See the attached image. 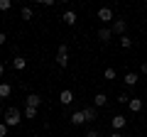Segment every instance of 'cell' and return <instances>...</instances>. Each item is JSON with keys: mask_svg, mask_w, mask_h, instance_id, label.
<instances>
[{"mask_svg": "<svg viewBox=\"0 0 147 137\" xmlns=\"http://www.w3.org/2000/svg\"><path fill=\"white\" fill-rule=\"evenodd\" d=\"M61 22H64V25H69V27L76 25V12H74V10H66V12L61 15Z\"/></svg>", "mask_w": 147, "mask_h": 137, "instance_id": "cell-9", "label": "cell"}, {"mask_svg": "<svg viewBox=\"0 0 147 137\" xmlns=\"http://www.w3.org/2000/svg\"><path fill=\"white\" fill-rule=\"evenodd\" d=\"M25 105H27V108H39V105H42V98H39L37 93H30V95L25 98Z\"/></svg>", "mask_w": 147, "mask_h": 137, "instance_id": "cell-7", "label": "cell"}, {"mask_svg": "<svg viewBox=\"0 0 147 137\" xmlns=\"http://www.w3.org/2000/svg\"><path fill=\"white\" fill-rule=\"evenodd\" d=\"M20 120H22V113L17 110V108H7V110H5V120H3V122H5L7 127L20 125Z\"/></svg>", "mask_w": 147, "mask_h": 137, "instance_id": "cell-1", "label": "cell"}, {"mask_svg": "<svg viewBox=\"0 0 147 137\" xmlns=\"http://www.w3.org/2000/svg\"><path fill=\"white\" fill-rule=\"evenodd\" d=\"M7 130H10V127H7L5 122H0V137H7Z\"/></svg>", "mask_w": 147, "mask_h": 137, "instance_id": "cell-22", "label": "cell"}, {"mask_svg": "<svg viewBox=\"0 0 147 137\" xmlns=\"http://www.w3.org/2000/svg\"><path fill=\"white\" fill-rule=\"evenodd\" d=\"M127 108H130L132 113H140V110H142V98H130V103H127Z\"/></svg>", "mask_w": 147, "mask_h": 137, "instance_id": "cell-13", "label": "cell"}, {"mask_svg": "<svg viewBox=\"0 0 147 137\" xmlns=\"http://www.w3.org/2000/svg\"><path fill=\"white\" fill-rule=\"evenodd\" d=\"M12 66H15L17 71H25V66H27V59L17 54V56H12Z\"/></svg>", "mask_w": 147, "mask_h": 137, "instance_id": "cell-12", "label": "cell"}, {"mask_svg": "<svg viewBox=\"0 0 147 137\" xmlns=\"http://www.w3.org/2000/svg\"><path fill=\"white\" fill-rule=\"evenodd\" d=\"M110 125H113V130H115V132H120L123 127L127 125V118H125V115H113V120H110Z\"/></svg>", "mask_w": 147, "mask_h": 137, "instance_id": "cell-4", "label": "cell"}, {"mask_svg": "<svg viewBox=\"0 0 147 137\" xmlns=\"http://www.w3.org/2000/svg\"><path fill=\"white\" fill-rule=\"evenodd\" d=\"M118 103H130V95H127V93H120V95H118Z\"/></svg>", "mask_w": 147, "mask_h": 137, "instance_id": "cell-23", "label": "cell"}, {"mask_svg": "<svg viewBox=\"0 0 147 137\" xmlns=\"http://www.w3.org/2000/svg\"><path fill=\"white\" fill-rule=\"evenodd\" d=\"M98 20L103 22V25L113 22V10H110V7H100V10H98Z\"/></svg>", "mask_w": 147, "mask_h": 137, "instance_id": "cell-6", "label": "cell"}, {"mask_svg": "<svg viewBox=\"0 0 147 137\" xmlns=\"http://www.w3.org/2000/svg\"><path fill=\"white\" fill-rule=\"evenodd\" d=\"M110 30H113V34H125V30H127V22L125 20H113V25H110Z\"/></svg>", "mask_w": 147, "mask_h": 137, "instance_id": "cell-3", "label": "cell"}, {"mask_svg": "<svg viewBox=\"0 0 147 137\" xmlns=\"http://www.w3.org/2000/svg\"><path fill=\"white\" fill-rule=\"evenodd\" d=\"M84 118H86V122H93L96 120V108H84Z\"/></svg>", "mask_w": 147, "mask_h": 137, "instance_id": "cell-16", "label": "cell"}, {"mask_svg": "<svg viewBox=\"0 0 147 137\" xmlns=\"http://www.w3.org/2000/svg\"><path fill=\"white\" fill-rule=\"evenodd\" d=\"M115 76H118V74H115V68H110V66H108V68L103 71V79H105V81H113Z\"/></svg>", "mask_w": 147, "mask_h": 137, "instance_id": "cell-18", "label": "cell"}, {"mask_svg": "<svg viewBox=\"0 0 147 137\" xmlns=\"http://www.w3.org/2000/svg\"><path fill=\"white\" fill-rule=\"evenodd\" d=\"M86 137H100V135H98V130H88V132H86Z\"/></svg>", "mask_w": 147, "mask_h": 137, "instance_id": "cell-25", "label": "cell"}, {"mask_svg": "<svg viewBox=\"0 0 147 137\" xmlns=\"http://www.w3.org/2000/svg\"><path fill=\"white\" fill-rule=\"evenodd\" d=\"M142 74H147V61H145V64H142Z\"/></svg>", "mask_w": 147, "mask_h": 137, "instance_id": "cell-28", "label": "cell"}, {"mask_svg": "<svg viewBox=\"0 0 147 137\" xmlns=\"http://www.w3.org/2000/svg\"><path fill=\"white\" fill-rule=\"evenodd\" d=\"M108 137H123V135H120V132H113V135H108Z\"/></svg>", "mask_w": 147, "mask_h": 137, "instance_id": "cell-29", "label": "cell"}, {"mask_svg": "<svg viewBox=\"0 0 147 137\" xmlns=\"http://www.w3.org/2000/svg\"><path fill=\"white\" fill-rule=\"evenodd\" d=\"M39 5H44V7H52V5H54V0H39Z\"/></svg>", "mask_w": 147, "mask_h": 137, "instance_id": "cell-24", "label": "cell"}, {"mask_svg": "<svg viewBox=\"0 0 147 137\" xmlns=\"http://www.w3.org/2000/svg\"><path fill=\"white\" fill-rule=\"evenodd\" d=\"M120 44H123V49H130V47H132V39L127 37V34H123V37H120Z\"/></svg>", "mask_w": 147, "mask_h": 137, "instance_id": "cell-20", "label": "cell"}, {"mask_svg": "<svg viewBox=\"0 0 147 137\" xmlns=\"http://www.w3.org/2000/svg\"><path fill=\"white\" fill-rule=\"evenodd\" d=\"M105 103H108V95L105 93H96L93 95V108H105Z\"/></svg>", "mask_w": 147, "mask_h": 137, "instance_id": "cell-10", "label": "cell"}, {"mask_svg": "<svg viewBox=\"0 0 147 137\" xmlns=\"http://www.w3.org/2000/svg\"><path fill=\"white\" fill-rule=\"evenodd\" d=\"M86 122V118H84V110H76L71 115V125H84Z\"/></svg>", "mask_w": 147, "mask_h": 137, "instance_id": "cell-14", "label": "cell"}, {"mask_svg": "<svg viewBox=\"0 0 147 137\" xmlns=\"http://www.w3.org/2000/svg\"><path fill=\"white\" fill-rule=\"evenodd\" d=\"M20 15H22V20H32V15H34V12H32L30 5H25V7L20 10Z\"/></svg>", "mask_w": 147, "mask_h": 137, "instance_id": "cell-17", "label": "cell"}, {"mask_svg": "<svg viewBox=\"0 0 147 137\" xmlns=\"http://www.w3.org/2000/svg\"><path fill=\"white\" fill-rule=\"evenodd\" d=\"M66 64H69V47L66 44H59V49H57V66L66 68Z\"/></svg>", "mask_w": 147, "mask_h": 137, "instance_id": "cell-2", "label": "cell"}, {"mask_svg": "<svg viewBox=\"0 0 147 137\" xmlns=\"http://www.w3.org/2000/svg\"><path fill=\"white\" fill-rule=\"evenodd\" d=\"M3 76H5V66H3V64H0V79H3Z\"/></svg>", "mask_w": 147, "mask_h": 137, "instance_id": "cell-27", "label": "cell"}, {"mask_svg": "<svg viewBox=\"0 0 147 137\" xmlns=\"http://www.w3.org/2000/svg\"><path fill=\"white\" fill-rule=\"evenodd\" d=\"M10 93H12L10 83H0V98H10Z\"/></svg>", "mask_w": 147, "mask_h": 137, "instance_id": "cell-15", "label": "cell"}, {"mask_svg": "<svg viewBox=\"0 0 147 137\" xmlns=\"http://www.w3.org/2000/svg\"><path fill=\"white\" fill-rule=\"evenodd\" d=\"M10 7H12V3H10V0H0V10H3V12H7Z\"/></svg>", "mask_w": 147, "mask_h": 137, "instance_id": "cell-21", "label": "cell"}, {"mask_svg": "<svg viewBox=\"0 0 147 137\" xmlns=\"http://www.w3.org/2000/svg\"><path fill=\"white\" fill-rule=\"evenodd\" d=\"M110 37H113V30H110V27H100V30H98V39H100V42H110Z\"/></svg>", "mask_w": 147, "mask_h": 137, "instance_id": "cell-8", "label": "cell"}, {"mask_svg": "<svg viewBox=\"0 0 147 137\" xmlns=\"http://www.w3.org/2000/svg\"><path fill=\"white\" fill-rule=\"evenodd\" d=\"M59 100H61V105H64V108H66V105H71V103H74V91L64 88L61 93H59Z\"/></svg>", "mask_w": 147, "mask_h": 137, "instance_id": "cell-5", "label": "cell"}, {"mask_svg": "<svg viewBox=\"0 0 147 137\" xmlns=\"http://www.w3.org/2000/svg\"><path fill=\"white\" fill-rule=\"evenodd\" d=\"M25 118H27V120H34V118H37V108H27L25 105Z\"/></svg>", "mask_w": 147, "mask_h": 137, "instance_id": "cell-19", "label": "cell"}, {"mask_svg": "<svg viewBox=\"0 0 147 137\" xmlns=\"http://www.w3.org/2000/svg\"><path fill=\"white\" fill-rule=\"evenodd\" d=\"M5 42H7V34H5V32H0V47H3Z\"/></svg>", "mask_w": 147, "mask_h": 137, "instance_id": "cell-26", "label": "cell"}, {"mask_svg": "<svg viewBox=\"0 0 147 137\" xmlns=\"http://www.w3.org/2000/svg\"><path fill=\"white\" fill-rule=\"evenodd\" d=\"M123 81H125V86H137V81H140V76H137L135 71H127V74L123 76Z\"/></svg>", "mask_w": 147, "mask_h": 137, "instance_id": "cell-11", "label": "cell"}]
</instances>
